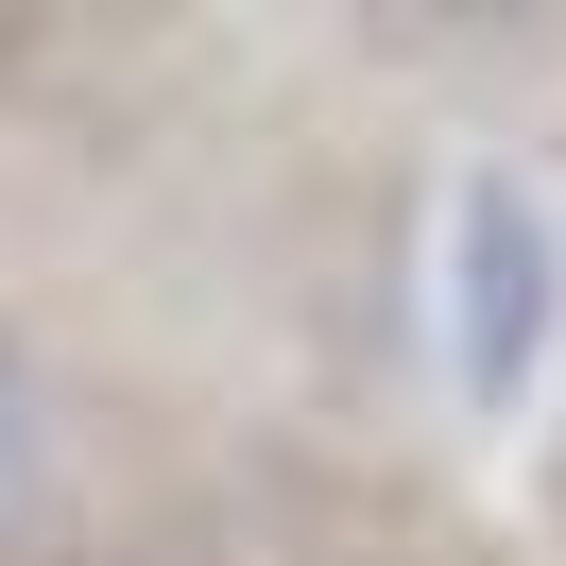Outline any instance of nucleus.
Segmentation results:
<instances>
[{"mask_svg": "<svg viewBox=\"0 0 566 566\" xmlns=\"http://www.w3.org/2000/svg\"><path fill=\"white\" fill-rule=\"evenodd\" d=\"M35 497V360H18V326H0V515Z\"/></svg>", "mask_w": 566, "mask_h": 566, "instance_id": "nucleus-2", "label": "nucleus"}, {"mask_svg": "<svg viewBox=\"0 0 566 566\" xmlns=\"http://www.w3.org/2000/svg\"><path fill=\"white\" fill-rule=\"evenodd\" d=\"M429 326H447V360H463L481 412L532 395V360H549V326H566V241H549V207H532L515 172H463L447 258H429Z\"/></svg>", "mask_w": 566, "mask_h": 566, "instance_id": "nucleus-1", "label": "nucleus"}]
</instances>
